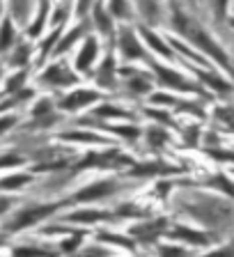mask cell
<instances>
[{
	"instance_id": "6da1fadb",
	"label": "cell",
	"mask_w": 234,
	"mask_h": 257,
	"mask_svg": "<svg viewBox=\"0 0 234 257\" xmlns=\"http://www.w3.org/2000/svg\"><path fill=\"white\" fill-rule=\"evenodd\" d=\"M172 26H175V30H179L181 35L188 39V42H193L195 46L202 48L204 53H209L211 58L218 60L223 67H227V55L220 51V46H216V44H213V39L209 37L202 28L197 26L195 19H191L188 14H184L179 7H175V10H172Z\"/></svg>"
},
{
	"instance_id": "7a4b0ae2",
	"label": "cell",
	"mask_w": 234,
	"mask_h": 257,
	"mask_svg": "<svg viewBox=\"0 0 234 257\" xmlns=\"http://www.w3.org/2000/svg\"><path fill=\"white\" fill-rule=\"evenodd\" d=\"M58 207H60V204H28V207L14 211L10 220H5V223H3V230H5L7 234L23 232V230H28V227H32V225L42 223V220L48 218L51 214H55V211H58Z\"/></svg>"
},
{
	"instance_id": "3957f363",
	"label": "cell",
	"mask_w": 234,
	"mask_h": 257,
	"mask_svg": "<svg viewBox=\"0 0 234 257\" xmlns=\"http://www.w3.org/2000/svg\"><path fill=\"white\" fill-rule=\"evenodd\" d=\"M42 83H46V85H55V87H64V85H74L76 76L71 74L64 64H51V67L42 74Z\"/></svg>"
},
{
	"instance_id": "277c9868",
	"label": "cell",
	"mask_w": 234,
	"mask_h": 257,
	"mask_svg": "<svg viewBox=\"0 0 234 257\" xmlns=\"http://www.w3.org/2000/svg\"><path fill=\"white\" fill-rule=\"evenodd\" d=\"M120 51H122L124 58H131V60H138V58H145V48L140 46L138 37L131 28H124L120 32Z\"/></svg>"
},
{
	"instance_id": "5b68a950",
	"label": "cell",
	"mask_w": 234,
	"mask_h": 257,
	"mask_svg": "<svg viewBox=\"0 0 234 257\" xmlns=\"http://www.w3.org/2000/svg\"><path fill=\"white\" fill-rule=\"evenodd\" d=\"M117 191V184L115 182H96L92 186H85L83 191L76 193V200L78 202H92V200H99V198H106L110 193Z\"/></svg>"
},
{
	"instance_id": "8992f818",
	"label": "cell",
	"mask_w": 234,
	"mask_h": 257,
	"mask_svg": "<svg viewBox=\"0 0 234 257\" xmlns=\"http://www.w3.org/2000/svg\"><path fill=\"white\" fill-rule=\"evenodd\" d=\"M96 99H99V94L92 90H78V92H71V94H67L60 101V108H64V110H76V108H83V106H90V103H94Z\"/></svg>"
},
{
	"instance_id": "52a82bcc",
	"label": "cell",
	"mask_w": 234,
	"mask_h": 257,
	"mask_svg": "<svg viewBox=\"0 0 234 257\" xmlns=\"http://www.w3.org/2000/svg\"><path fill=\"white\" fill-rule=\"evenodd\" d=\"M16 44V26L12 16H3L0 19V55H5L10 48Z\"/></svg>"
},
{
	"instance_id": "ba28073f",
	"label": "cell",
	"mask_w": 234,
	"mask_h": 257,
	"mask_svg": "<svg viewBox=\"0 0 234 257\" xmlns=\"http://www.w3.org/2000/svg\"><path fill=\"white\" fill-rule=\"evenodd\" d=\"M94 58H96V39L87 37L85 44L80 46L78 55H76V67L80 71H87L92 67V62H94Z\"/></svg>"
},
{
	"instance_id": "9c48e42d",
	"label": "cell",
	"mask_w": 234,
	"mask_h": 257,
	"mask_svg": "<svg viewBox=\"0 0 234 257\" xmlns=\"http://www.w3.org/2000/svg\"><path fill=\"white\" fill-rule=\"evenodd\" d=\"M32 182V177L28 172H14V175H7L0 179V193H12V191H19V188L28 186Z\"/></svg>"
},
{
	"instance_id": "30bf717a",
	"label": "cell",
	"mask_w": 234,
	"mask_h": 257,
	"mask_svg": "<svg viewBox=\"0 0 234 257\" xmlns=\"http://www.w3.org/2000/svg\"><path fill=\"white\" fill-rule=\"evenodd\" d=\"M154 69H156V74H159V78L163 80L165 85H172V87H177V90H191V83H186V80L181 78V76L177 74V71L163 69V67H159V64H156Z\"/></svg>"
},
{
	"instance_id": "8fae6325",
	"label": "cell",
	"mask_w": 234,
	"mask_h": 257,
	"mask_svg": "<svg viewBox=\"0 0 234 257\" xmlns=\"http://www.w3.org/2000/svg\"><path fill=\"white\" fill-rule=\"evenodd\" d=\"M28 80V69H19L14 76H10V78L5 80V94H16V92H21L23 85H26Z\"/></svg>"
},
{
	"instance_id": "7c38bea8",
	"label": "cell",
	"mask_w": 234,
	"mask_h": 257,
	"mask_svg": "<svg viewBox=\"0 0 234 257\" xmlns=\"http://www.w3.org/2000/svg\"><path fill=\"white\" fill-rule=\"evenodd\" d=\"M28 62H30V46L28 44H19L10 58V64L12 67H19V69H26Z\"/></svg>"
},
{
	"instance_id": "4fadbf2b",
	"label": "cell",
	"mask_w": 234,
	"mask_h": 257,
	"mask_svg": "<svg viewBox=\"0 0 234 257\" xmlns=\"http://www.w3.org/2000/svg\"><path fill=\"white\" fill-rule=\"evenodd\" d=\"M94 19H96V28L103 32V35H110L112 32V23H110V12H106L99 3H94Z\"/></svg>"
},
{
	"instance_id": "5bb4252c",
	"label": "cell",
	"mask_w": 234,
	"mask_h": 257,
	"mask_svg": "<svg viewBox=\"0 0 234 257\" xmlns=\"http://www.w3.org/2000/svg\"><path fill=\"white\" fill-rule=\"evenodd\" d=\"M69 220H76V223H99V220L108 218L106 211H92V209H87V211H76V214L67 216Z\"/></svg>"
},
{
	"instance_id": "9a60e30c",
	"label": "cell",
	"mask_w": 234,
	"mask_h": 257,
	"mask_svg": "<svg viewBox=\"0 0 234 257\" xmlns=\"http://www.w3.org/2000/svg\"><path fill=\"white\" fill-rule=\"evenodd\" d=\"M112 76H115V60L112 58H106L103 64L99 67V74H96V80L101 83V85H112Z\"/></svg>"
},
{
	"instance_id": "2e32d148",
	"label": "cell",
	"mask_w": 234,
	"mask_h": 257,
	"mask_svg": "<svg viewBox=\"0 0 234 257\" xmlns=\"http://www.w3.org/2000/svg\"><path fill=\"white\" fill-rule=\"evenodd\" d=\"M140 35H143V37H145V42H147L149 46L154 48L156 53H161V55H170V53H172L170 48H168L163 42H161V37H159V35H154V32H152V30H147V28H143V30H140Z\"/></svg>"
},
{
	"instance_id": "e0dca14e",
	"label": "cell",
	"mask_w": 234,
	"mask_h": 257,
	"mask_svg": "<svg viewBox=\"0 0 234 257\" xmlns=\"http://www.w3.org/2000/svg\"><path fill=\"white\" fill-rule=\"evenodd\" d=\"M12 257H53V252H51V250H44V248L19 246V248H14Z\"/></svg>"
},
{
	"instance_id": "ac0fdd59",
	"label": "cell",
	"mask_w": 234,
	"mask_h": 257,
	"mask_svg": "<svg viewBox=\"0 0 234 257\" xmlns=\"http://www.w3.org/2000/svg\"><path fill=\"white\" fill-rule=\"evenodd\" d=\"M21 163H26V156L14 150L0 154V170H3V168H16V166H21Z\"/></svg>"
},
{
	"instance_id": "d6986e66",
	"label": "cell",
	"mask_w": 234,
	"mask_h": 257,
	"mask_svg": "<svg viewBox=\"0 0 234 257\" xmlns=\"http://www.w3.org/2000/svg\"><path fill=\"white\" fill-rule=\"evenodd\" d=\"M108 12H110V16H117V19H127L129 3L127 0H110V3H108Z\"/></svg>"
},
{
	"instance_id": "ffe728a7",
	"label": "cell",
	"mask_w": 234,
	"mask_h": 257,
	"mask_svg": "<svg viewBox=\"0 0 234 257\" xmlns=\"http://www.w3.org/2000/svg\"><path fill=\"white\" fill-rule=\"evenodd\" d=\"M80 35H83V28H76V30H71L69 35H67V37H64V42H60L58 46H55V53H62V51H67V48H69L71 44H74L76 39L80 37Z\"/></svg>"
},
{
	"instance_id": "44dd1931",
	"label": "cell",
	"mask_w": 234,
	"mask_h": 257,
	"mask_svg": "<svg viewBox=\"0 0 234 257\" xmlns=\"http://www.w3.org/2000/svg\"><path fill=\"white\" fill-rule=\"evenodd\" d=\"M96 117H127V112L120 110V108H112V106H101L94 110Z\"/></svg>"
},
{
	"instance_id": "7402d4cb",
	"label": "cell",
	"mask_w": 234,
	"mask_h": 257,
	"mask_svg": "<svg viewBox=\"0 0 234 257\" xmlns=\"http://www.w3.org/2000/svg\"><path fill=\"white\" fill-rule=\"evenodd\" d=\"M64 140H74V143H101V138L99 136H92V134H67L64 136Z\"/></svg>"
},
{
	"instance_id": "603a6c76",
	"label": "cell",
	"mask_w": 234,
	"mask_h": 257,
	"mask_svg": "<svg viewBox=\"0 0 234 257\" xmlns=\"http://www.w3.org/2000/svg\"><path fill=\"white\" fill-rule=\"evenodd\" d=\"M16 124H19V117H16V115H3V117H0V136L12 131Z\"/></svg>"
},
{
	"instance_id": "cb8c5ba5",
	"label": "cell",
	"mask_w": 234,
	"mask_h": 257,
	"mask_svg": "<svg viewBox=\"0 0 234 257\" xmlns=\"http://www.w3.org/2000/svg\"><path fill=\"white\" fill-rule=\"evenodd\" d=\"M129 85H131V90H136V92H147L149 90V80L145 78L143 74H138L136 78H131V83H129Z\"/></svg>"
},
{
	"instance_id": "d4e9b609",
	"label": "cell",
	"mask_w": 234,
	"mask_h": 257,
	"mask_svg": "<svg viewBox=\"0 0 234 257\" xmlns=\"http://www.w3.org/2000/svg\"><path fill=\"white\" fill-rule=\"evenodd\" d=\"M58 37H60V30H55L53 35H51V37L46 39V44H42V58H44V55H48V53H51V48L55 46V42H58Z\"/></svg>"
},
{
	"instance_id": "484cf974",
	"label": "cell",
	"mask_w": 234,
	"mask_h": 257,
	"mask_svg": "<svg viewBox=\"0 0 234 257\" xmlns=\"http://www.w3.org/2000/svg\"><path fill=\"white\" fill-rule=\"evenodd\" d=\"M177 236H184V239H193L195 243H204V239H207L204 234H197V232H188V230H177Z\"/></svg>"
},
{
	"instance_id": "4316f807",
	"label": "cell",
	"mask_w": 234,
	"mask_h": 257,
	"mask_svg": "<svg viewBox=\"0 0 234 257\" xmlns=\"http://www.w3.org/2000/svg\"><path fill=\"white\" fill-rule=\"evenodd\" d=\"M204 78V83H209L211 87H216V90H227V85H225L223 80H218L216 76H211V74H207V76H202Z\"/></svg>"
},
{
	"instance_id": "83f0119b",
	"label": "cell",
	"mask_w": 234,
	"mask_h": 257,
	"mask_svg": "<svg viewBox=\"0 0 234 257\" xmlns=\"http://www.w3.org/2000/svg\"><path fill=\"white\" fill-rule=\"evenodd\" d=\"M78 246H80V234H76V236H71L69 241H64V243H62V250L69 252V250H74V248H78Z\"/></svg>"
},
{
	"instance_id": "f1b7e54d",
	"label": "cell",
	"mask_w": 234,
	"mask_h": 257,
	"mask_svg": "<svg viewBox=\"0 0 234 257\" xmlns=\"http://www.w3.org/2000/svg\"><path fill=\"white\" fill-rule=\"evenodd\" d=\"M115 131L120 136H127V138H138V128H133V126H117Z\"/></svg>"
},
{
	"instance_id": "f546056e",
	"label": "cell",
	"mask_w": 234,
	"mask_h": 257,
	"mask_svg": "<svg viewBox=\"0 0 234 257\" xmlns=\"http://www.w3.org/2000/svg\"><path fill=\"white\" fill-rule=\"evenodd\" d=\"M10 209H12V200L7 198L5 193H0V216H5Z\"/></svg>"
},
{
	"instance_id": "4dcf8cb0",
	"label": "cell",
	"mask_w": 234,
	"mask_h": 257,
	"mask_svg": "<svg viewBox=\"0 0 234 257\" xmlns=\"http://www.w3.org/2000/svg\"><path fill=\"white\" fill-rule=\"evenodd\" d=\"M220 112V117L225 119V122H229L234 126V108H223V110H218Z\"/></svg>"
},
{
	"instance_id": "1f68e13d",
	"label": "cell",
	"mask_w": 234,
	"mask_h": 257,
	"mask_svg": "<svg viewBox=\"0 0 234 257\" xmlns=\"http://www.w3.org/2000/svg\"><path fill=\"white\" fill-rule=\"evenodd\" d=\"M207 257H234V248H229V250H218V252H211V255Z\"/></svg>"
},
{
	"instance_id": "d6a6232c",
	"label": "cell",
	"mask_w": 234,
	"mask_h": 257,
	"mask_svg": "<svg viewBox=\"0 0 234 257\" xmlns=\"http://www.w3.org/2000/svg\"><path fill=\"white\" fill-rule=\"evenodd\" d=\"M225 5H227V0H216V10H218V14L225 12Z\"/></svg>"
},
{
	"instance_id": "836d02e7",
	"label": "cell",
	"mask_w": 234,
	"mask_h": 257,
	"mask_svg": "<svg viewBox=\"0 0 234 257\" xmlns=\"http://www.w3.org/2000/svg\"><path fill=\"white\" fill-rule=\"evenodd\" d=\"M90 3H92V0H78V12H85Z\"/></svg>"
},
{
	"instance_id": "e575fe53",
	"label": "cell",
	"mask_w": 234,
	"mask_h": 257,
	"mask_svg": "<svg viewBox=\"0 0 234 257\" xmlns=\"http://www.w3.org/2000/svg\"><path fill=\"white\" fill-rule=\"evenodd\" d=\"M163 138H165L163 134H152V136H149V140H152V143H161Z\"/></svg>"
},
{
	"instance_id": "d590c367",
	"label": "cell",
	"mask_w": 234,
	"mask_h": 257,
	"mask_svg": "<svg viewBox=\"0 0 234 257\" xmlns=\"http://www.w3.org/2000/svg\"><path fill=\"white\" fill-rule=\"evenodd\" d=\"M5 241H7V232H5V230H0V246H3Z\"/></svg>"
},
{
	"instance_id": "8d00e7d4",
	"label": "cell",
	"mask_w": 234,
	"mask_h": 257,
	"mask_svg": "<svg viewBox=\"0 0 234 257\" xmlns=\"http://www.w3.org/2000/svg\"><path fill=\"white\" fill-rule=\"evenodd\" d=\"M5 16V0H0V19Z\"/></svg>"
},
{
	"instance_id": "74e56055",
	"label": "cell",
	"mask_w": 234,
	"mask_h": 257,
	"mask_svg": "<svg viewBox=\"0 0 234 257\" xmlns=\"http://www.w3.org/2000/svg\"><path fill=\"white\" fill-rule=\"evenodd\" d=\"M0 83H3V67H0Z\"/></svg>"
},
{
	"instance_id": "f35d334b",
	"label": "cell",
	"mask_w": 234,
	"mask_h": 257,
	"mask_svg": "<svg viewBox=\"0 0 234 257\" xmlns=\"http://www.w3.org/2000/svg\"><path fill=\"white\" fill-rule=\"evenodd\" d=\"M232 23H234V21H232Z\"/></svg>"
}]
</instances>
